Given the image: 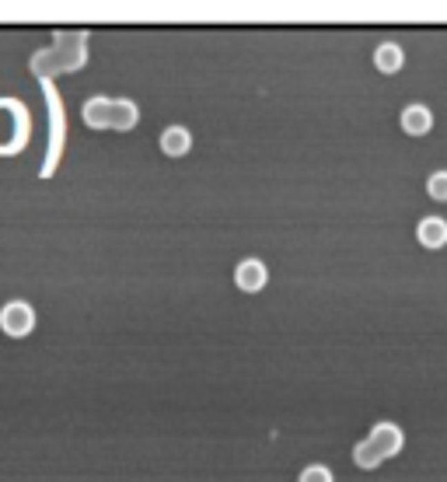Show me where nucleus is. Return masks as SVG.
<instances>
[{"label": "nucleus", "instance_id": "f257e3e1", "mask_svg": "<svg viewBox=\"0 0 447 482\" xmlns=\"http://www.w3.org/2000/svg\"><path fill=\"white\" fill-rule=\"evenodd\" d=\"M88 60V35L84 32H56V42L49 49L32 52V74L39 81H52L60 70H81Z\"/></svg>", "mask_w": 447, "mask_h": 482}, {"label": "nucleus", "instance_id": "4468645a", "mask_svg": "<svg viewBox=\"0 0 447 482\" xmlns=\"http://www.w3.org/2000/svg\"><path fill=\"white\" fill-rule=\"evenodd\" d=\"M426 192H430V199L447 203V172H433L430 182H426Z\"/></svg>", "mask_w": 447, "mask_h": 482}, {"label": "nucleus", "instance_id": "f03ea898", "mask_svg": "<svg viewBox=\"0 0 447 482\" xmlns=\"http://www.w3.org/2000/svg\"><path fill=\"white\" fill-rule=\"evenodd\" d=\"M32 123L21 98H0V154H21L28 143Z\"/></svg>", "mask_w": 447, "mask_h": 482}, {"label": "nucleus", "instance_id": "9d476101", "mask_svg": "<svg viewBox=\"0 0 447 482\" xmlns=\"http://www.w3.org/2000/svg\"><path fill=\"white\" fill-rule=\"evenodd\" d=\"M189 147H192V133L186 126H168L161 133V150L168 157H182V154H189Z\"/></svg>", "mask_w": 447, "mask_h": 482}, {"label": "nucleus", "instance_id": "0eeeda50", "mask_svg": "<svg viewBox=\"0 0 447 482\" xmlns=\"http://www.w3.org/2000/svg\"><path fill=\"white\" fill-rule=\"evenodd\" d=\"M81 116L91 130H112V98H88Z\"/></svg>", "mask_w": 447, "mask_h": 482}, {"label": "nucleus", "instance_id": "1a4fd4ad", "mask_svg": "<svg viewBox=\"0 0 447 482\" xmlns=\"http://www.w3.org/2000/svg\"><path fill=\"white\" fill-rule=\"evenodd\" d=\"M402 130L413 133V137H423L433 130V112L426 109V105H409V109H402Z\"/></svg>", "mask_w": 447, "mask_h": 482}, {"label": "nucleus", "instance_id": "9b49d317", "mask_svg": "<svg viewBox=\"0 0 447 482\" xmlns=\"http://www.w3.org/2000/svg\"><path fill=\"white\" fill-rule=\"evenodd\" d=\"M374 63H377L381 74H399L402 63H406V52H402V46H395V42H381V46L374 49Z\"/></svg>", "mask_w": 447, "mask_h": 482}, {"label": "nucleus", "instance_id": "6e6552de", "mask_svg": "<svg viewBox=\"0 0 447 482\" xmlns=\"http://www.w3.org/2000/svg\"><path fill=\"white\" fill-rule=\"evenodd\" d=\"M416 238L426 248H444L447 245V221L444 217H423L419 228H416Z\"/></svg>", "mask_w": 447, "mask_h": 482}, {"label": "nucleus", "instance_id": "f8f14e48", "mask_svg": "<svg viewBox=\"0 0 447 482\" xmlns=\"http://www.w3.org/2000/svg\"><path fill=\"white\" fill-rule=\"evenodd\" d=\"M137 119H140L137 101H130V98H112V130H133Z\"/></svg>", "mask_w": 447, "mask_h": 482}, {"label": "nucleus", "instance_id": "2eb2a0df", "mask_svg": "<svg viewBox=\"0 0 447 482\" xmlns=\"http://www.w3.org/2000/svg\"><path fill=\"white\" fill-rule=\"evenodd\" d=\"M301 482H335V479H332V472L325 465H308L301 472Z\"/></svg>", "mask_w": 447, "mask_h": 482}, {"label": "nucleus", "instance_id": "20e7f679", "mask_svg": "<svg viewBox=\"0 0 447 482\" xmlns=\"http://www.w3.org/2000/svg\"><path fill=\"white\" fill-rule=\"evenodd\" d=\"M0 329L11 339H25L35 329V308L28 301H8L0 308Z\"/></svg>", "mask_w": 447, "mask_h": 482}, {"label": "nucleus", "instance_id": "423d86ee", "mask_svg": "<svg viewBox=\"0 0 447 482\" xmlns=\"http://www.w3.org/2000/svg\"><path fill=\"white\" fill-rule=\"evenodd\" d=\"M269 280V270H266V262L262 259H241L238 262V270H235V283L245 290V294H259Z\"/></svg>", "mask_w": 447, "mask_h": 482}, {"label": "nucleus", "instance_id": "7ed1b4c3", "mask_svg": "<svg viewBox=\"0 0 447 482\" xmlns=\"http://www.w3.org/2000/svg\"><path fill=\"white\" fill-rule=\"evenodd\" d=\"M42 94H46V109H49V150H46V157H42L39 175L49 179V175L56 172V165H60L67 123H63V101H60V91L52 88V81H42Z\"/></svg>", "mask_w": 447, "mask_h": 482}, {"label": "nucleus", "instance_id": "39448f33", "mask_svg": "<svg viewBox=\"0 0 447 482\" xmlns=\"http://www.w3.org/2000/svg\"><path fill=\"white\" fill-rule=\"evenodd\" d=\"M367 441L381 451V458H395L406 448V434H402V426H395V423H377Z\"/></svg>", "mask_w": 447, "mask_h": 482}, {"label": "nucleus", "instance_id": "ddd939ff", "mask_svg": "<svg viewBox=\"0 0 447 482\" xmlns=\"http://www.w3.org/2000/svg\"><path fill=\"white\" fill-rule=\"evenodd\" d=\"M353 461H357L360 468H367V472H370V468H377L384 458H381V451H377L370 441H360V444H353Z\"/></svg>", "mask_w": 447, "mask_h": 482}]
</instances>
